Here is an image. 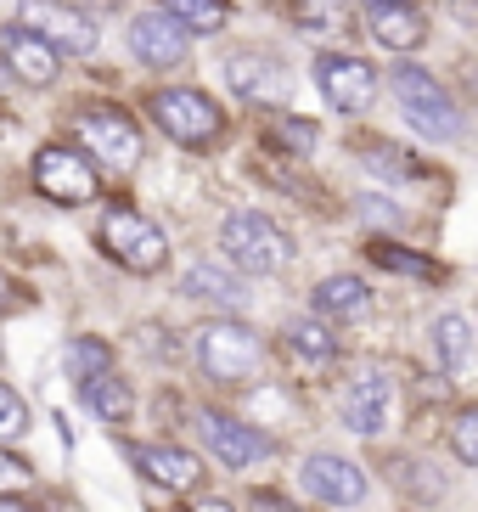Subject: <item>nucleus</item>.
<instances>
[{
  "label": "nucleus",
  "mask_w": 478,
  "mask_h": 512,
  "mask_svg": "<svg viewBox=\"0 0 478 512\" xmlns=\"http://www.w3.org/2000/svg\"><path fill=\"white\" fill-rule=\"evenodd\" d=\"M366 23H372V40L389 51H417L422 40H428V17L411 6V0H400V6H377V12H366Z\"/></svg>",
  "instance_id": "f3484780"
},
{
  "label": "nucleus",
  "mask_w": 478,
  "mask_h": 512,
  "mask_svg": "<svg viewBox=\"0 0 478 512\" xmlns=\"http://www.w3.org/2000/svg\"><path fill=\"white\" fill-rule=\"evenodd\" d=\"M23 434H29V406H23V394L0 377V445H6V439H23Z\"/></svg>",
  "instance_id": "c756f323"
},
{
  "label": "nucleus",
  "mask_w": 478,
  "mask_h": 512,
  "mask_svg": "<svg viewBox=\"0 0 478 512\" xmlns=\"http://www.w3.org/2000/svg\"><path fill=\"white\" fill-rule=\"evenodd\" d=\"M299 479H304V490H310L315 501H327V507H360V501L372 496V479H366L355 462H344V456H327V451L304 456Z\"/></svg>",
  "instance_id": "f8f14e48"
},
{
  "label": "nucleus",
  "mask_w": 478,
  "mask_h": 512,
  "mask_svg": "<svg viewBox=\"0 0 478 512\" xmlns=\"http://www.w3.org/2000/svg\"><path fill=\"white\" fill-rule=\"evenodd\" d=\"M360 209H372V220H394V203H383V197H366Z\"/></svg>",
  "instance_id": "473e14b6"
},
{
  "label": "nucleus",
  "mask_w": 478,
  "mask_h": 512,
  "mask_svg": "<svg viewBox=\"0 0 478 512\" xmlns=\"http://www.w3.org/2000/svg\"><path fill=\"white\" fill-rule=\"evenodd\" d=\"M192 512H231L225 501H203V507H192Z\"/></svg>",
  "instance_id": "72a5a7b5"
},
{
  "label": "nucleus",
  "mask_w": 478,
  "mask_h": 512,
  "mask_svg": "<svg viewBox=\"0 0 478 512\" xmlns=\"http://www.w3.org/2000/svg\"><path fill=\"white\" fill-rule=\"evenodd\" d=\"M225 85H231L242 102H259V107L287 102V91H293L287 62L270 57V51H231V57H225Z\"/></svg>",
  "instance_id": "9b49d317"
},
{
  "label": "nucleus",
  "mask_w": 478,
  "mask_h": 512,
  "mask_svg": "<svg viewBox=\"0 0 478 512\" xmlns=\"http://www.w3.org/2000/svg\"><path fill=\"white\" fill-rule=\"evenodd\" d=\"M130 51L147 62V68H180L186 51H192V34L180 29L169 12H141L130 23Z\"/></svg>",
  "instance_id": "4468645a"
},
{
  "label": "nucleus",
  "mask_w": 478,
  "mask_h": 512,
  "mask_svg": "<svg viewBox=\"0 0 478 512\" xmlns=\"http://www.w3.org/2000/svg\"><path fill=\"white\" fill-rule=\"evenodd\" d=\"M315 136H321V130H315V119H299V113H287V119H276L265 130V141L276 152H310Z\"/></svg>",
  "instance_id": "393cba45"
},
{
  "label": "nucleus",
  "mask_w": 478,
  "mask_h": 512,
  "mask_svg": "<svg viewBox=\"0 0 478 512\" xmlns=\"http://www.w3.org/2000/svg\"><path fill=\"white\" fill-rule=\"evenodd\" d=\"M394 473H400V490L417 501H439L445 496V479H439V467L428 462H394Z\"/></svg>",
  "instance_id": "a878e982"
},
{
  "label": "nucleus",
  "mask_w": 478,
  "mask_h": 512,
  "mask_svg": "<svg viewBox=\"0 0 478 512\" xmlns=\"http://www.w3.org/2000/svg\"><path fill=\"white\" fill-rule=\"evenodd\" d=\"M135 462L147 473L152 484H164V490H180V496H192L197 484H203V462L192 451H180V445H135Z\"/></svg>",
  "instance_id": "dca6fc26"
},
{
  "label": "nucleus",
  "mask_w": 478,
  "mask_h": 512,
  "mask_svg": "<svg viewBox=\"0 0 478 512\" xmlns=\"http://www.w3.org/2000/svg\"><path fill=\"white\" fill-rule=\"evenodd\" d=\"M180 287H186V299L231 304V310H242V304H248V287H242V276L231 271V265H214V259H203V265H192Z\"/></svg>",
  "instance_id": "6ab92c4d"
},
{
  "label": "nucleus",
  "mask_w": 478,
  "mask_h": 512,
  "mask_svg": "<svg viewBox=\"0 0 478 512\" xmlns=\"http://www.w3.org/2000/svg\"><path fill=\"white\" fill-rule=\"evenodd\" d=\"M456 6H462L467 17H478V0H456Z\"/></svg>",
  "instance_id": "c9c22d12"
},
{
  "label": "nucleus",
  "mask_w": 478,
  "mask_h": 512,
  "mask_svg": "<svg viewBox=\"0 0 478 512\" xmlns=\"http://www.w3.org/2000/svg\"><path fill=\"white\" fill-rule=\"evenodd\" d=\"M360 6H366V12H377V6H400V0H360Z\"/></svg>",
  "instance_id": "f704fd0d"
},
{
  "label": "nucleus",
  "mask_w": 478,
  "mask_h": 512,
  "mask_svg": "<svg viewBox=\"0 0 478 512\" xmlns=\"http://www.w3.org/2000/svg\"><path fill=\"white\" fill-rule=\"evenodd\" d=\"M338 411H344V428L360 439H377L383 428H389V411H394V389L383 372H360L355 383L344 389V400H338Z\"/></svg>",
  "instance_id": "ddd939ff"
},
{
  "label": "nucleus",
  "mask_w": 478,
  "mask_h": 512,
  "mask_svg": "<svg viewBox=\"0 0 478 512\" xmlns=\"http://www.w3.org/2000/svg\"><path fill=\"white\" fill-rule=\"evenodd\" d=\"M355 152L360 158H377V175H394V181H411L417 175V158H405V152H394L389 141H355Z\"/></svg>",
  "instance_id": "cd10ccee"
},
{
  "label": "nucleus",
  "mask_w": 478,
  "mask_h": 512,
  "mask_svg": "<svg viewBox=\"0 0 478 512\" xmlns=\"http://www.w3.org/2000/svg\"><path fill=\"white\" fill-rule=\"evenodd\" d=\"M197 434H203V445H209L214 462L231 467V473L265 462V456L276 451V439L270 434H259V428H248L242 417H225V411H214V406L197 411Z\"/></svg>",
  "instance_id": "6e6552de"
},
{
  "label": "nucleus",
  "mask_w": 478,
  "mask_h": 512,
  "mask_svg": "<svg viewBox=\"0 0 478 512\" xmlns=\"http://www.w3.org/2000/svg\"><path fill=\"white\" fill-rule=\"evenodd\" d=\"M372 259H377V265H389V271L422 276V282H434V276H439V265H428V259L411 254V248H394V242H372Z\"/></svg>",
  "instance_id": "c85d7f7f"
},
{
  "label": "nucleus",
  "mask_w": 478,
  "mask_h": 512,
  "mask_svg": "<svg viewBox=\"0 0 478 512\" xmlns=\"http://www.w3.org/2000/svg\"><path fill=\"white\" fill-rule=\"evenodd\" d=\"M0 512H29V507H17V501H0Z\"/></svg>",
  "instance_id": "e433bc0d"
},
{
  "label": "nucleus",
  "mask_w": 478,
  "mask_h": 512,
  "mask_svg": "<svg viewBox=\"0 0 478 512\" xmlns=\"http://www.w3.org/2000/svg\"><path fill=\"white\" fill-rule=\"evenodd\" d=\"M164 12L186 34H220L231 23V0H164Z\"/></svg>",
  "instance_id": "4be33fe9"
},
{
  "label": "nucleus",
  "mask_w": 478,
  "mask_h": 512,
  "mask_svg": "<svg viewBox=\"0 0 478 512\" xmlns=\"http://www.w3.org/2000/svg\"><path fill=\"white\" fill-rule=\"evenodd\" d=\"M23 490H34V467L0 445V501H17Z\"/></svg>",
  "instance_id": "7c9ffc66"
},
{
  "label": "nucleus",
  "mask_w": 478,
  "mask_h": 512,
  "mask_svg": "<svg viewBox=\"0 0 478 512\" xmlns=\"http://www.w3.org/2000/svg\"><path fill=\"white\" fill-rule=\"evenodd\" d=\"M17 23L29 34H40L45 46L57 51H68V57H85V51H96V23H90L79 6H68V0H17Z\"/></svg>",
  "instance_id": "423d86ee"
},
{
  "label": "nucleus",
  "mask_w": 478,
  "mask_h": 512,
  "mask_svg": "<svg viewBox=\"0 0 478 512\" xmlns=\"http://www.w3.org/2000/svg\"><path fill=\"white\" fill-rule=\"evenodd\" d=\"M287 361L304 366V372H327V366L338 361V338L321 327V316L299 321V327H287Z\"/></svg>",
  "instance_id": "412c9836"
},
{
  "label": "nucleus",
  "mask_w": 478,
  "mask_h": 512,
  "mask_svg": "<svg viewBox=\"0 0 478 512\" xmlns=\"http://www.w3.org/2000/svg\"><path fill=\"white\" fill-rule=\"evenodd\" d=\"M315 316L327 321H360L372 310V287L360 282V276H327V282H315Z\"/></svg>",
  "instance_id": "a211bd4d"
},
{
  "label": "nucleus",
  "mask_w": 478,
  "mask_h": 512,
  "mask_svg": "<svg viewBox=\"0 0 478 512\" xmlns=\"http://www.w3.org/2000/svg\"><path fill=\"white\" fill-rule=\"evenodd\" d=\"M102 254L113 259V265H124V271H135V276H158L169 265V237L152 226L147 214L107 209L102 214Z\"/></svg>",
  "instance_id": "20e7f679"
},
{
  "label": "nucleus",
  "mask_w": 478,
  "mask_h": 512,
  "mask_svg": "<svg viewBox=\"0 0 478 512\" xmlns=\"http://www.w3.org/2000/svg\"><path fill=\"white\" fill-rule=\"evenodd\" d=\"M197 366L214 383H248L265 366V338L242 321H209V327H197Z\"/></svg>",
  "instance_id": "7ed1b4c3"
},
{
  "label": "nucleus",
  "mask_w": 478,
  "mask_h": 512,
  "mask_svg": "<svg viewBox=\"0 0 478 512\" xmlns=\"http://www.w3.org/2000/svg\"><path fill=\"white\" fill-rule=\"evenodd\" d=\"M394 96H400L405 119H411V130H422L428 141H456L462 136V113H456V102H450V91L439 85L428 68H417V62H400L389 74Z\"/></svg>",
  "instance_id": "f03ea898"
},
{
  "label": "nucleus",
  "mask_w": 478,
  "mask_h": 512,
  "mask_svg": "<svg viewBox=\"0 0 478 512\" xmlns=\"http://www.w3.org/2000/svg\"><path fill=\"white\" fill-rule=\"evenodd\" d=\"M445 439H450V451L462 456L467 467H478V406L456 411V417H450V428H445Z\"/></svg>",
  "instance_id": "bb28decb"
},
{
  "label": "nucleus",
  "mask_w": 478,
  "mask_h": 512,
  "mask_svg": "<svg viewBox=\"0 0 478 512\" xmlns=\"http://www.w3.org/2000/svg\"><path fill=\"white\" fill-rule=\"evenodd\" d=\"M315 85L338 113H366L377 102V68L366 57H344V51L315 57Z\"/></svg>",
  "instance_id": "9d476101"
},
{
  "label": "nucleus",
  "mask_w": 478,
  "mask_h": 512,
  "mask_svg": "<svg viewBox=\"0 0 478 512\" xmlns=\"http://www.w3.org/2000/svg\"><path fill=\"white\" fill-rule=\"evenodd\" d=\"M74 130H79V141H85V152L96 164H113V169L141 164V130H135V119L119 113V107H85Z\"/></svg>",
  "instance_id": "1a4fd4ad"
},
{
  "label": "nucleus",
  "mask_w": 478,
  "mask_h": 512,
  "mask_svg": "<svg viewBox=\"0 0 478 512\" xmlns=\"http://www.w3.org/2000/svg\"><path fill=\"white\" fill-rule=\"evenodd\" d=\"M147 113L158 119V130H164L169 141H180V147H209V141H220V130H225L214 96L192 91V85L158 91V96L147 102Z\"/></svg>",
  "instance_id": "39448f33"
},
{
  "label": "nucleus",
  "mask_w": 478,
  "mask_h": 512,
  "mask_svg": "<svg viewBox=\"0 0 478 512\" xmlns=\"http://www.w3.org/2000/svg\"><path fill=\"white\" fill-rule=\"evenodd\" d=\"M34 186H40L51 203H62V209H79V203H96L102 175H96V164L74 147H40L34 152Z\"/></svg>",
  "instance_id": "0eeeda50"
},
{
  "label": "nucleus",
  "mask_w": 478,
  "mask_h": 512,
  "mask_svg": "<svg viewBox=\"0 0 478 512\" xmlns=\"http://www.w3.org/2000/svg\"><path fill=\"white\" fill-rule=\"evenodd\" d=\"M0 57H6V68H12L23 85H51V79L62 74L57 51L45 46L40 34H29L23 23H12V29H0Z\"/></svg>",
  "instance_id": "2eb2a0df"
},
{
  "label": "nucleus",
  "mask_w": 478,
  "mask_h": 512,
  "mask_svg": "<svg viewBox=\"0 0 478 512\" xmlns=\"http://www.w3.org/2000/svg\"><path fill=\"white\" fill-rule=\"evenodd\" d=\"M68 372H74L79 383L113 372V349H107L102 338H74V344H68Z\"/></svg>",
  "instance_id": "b1692460"
},
{
  "label": "nucleus",
  "mask_w": 478,
  "mask_h": 512,
  "mask_svg": "<svg viewBox=\"0 0 478 512\" xmlns=\"http://www.w3.org/2000/svg\"><path fill=\"white\" fill-rule=\"evenodd\" d=\"M254 512H304V507H293V501H282V496H270V490H259V496H254Z\"/></svg>",
  "instance_id": "2f4dec72"
},
{
  "label": "nucleus",
  "mask_w": 478,
  "mask_h": 512,
  "mask_svg": "<svg viewBox=\"0 0 478 512\" xmlns=\"http://www.w3.org/2000/svg\"><path fill=\"white\" fill-rule=\"evenodd\" d=\"M220 254H225V265L242 271V276H276V271L293 265L299 248H293V237H287L270 214L237 209V214H225L220 220Z\"/></svg>",
  "instance_id": "f257e3e1"
},
{
  "label": "nucleus",
  "mask_w": 478,
  "mask_h": 512,
  "mask_svg": "<svg viewBox=\"0 0 478 512\" xmlns=\"http://www.w3.org/2000/svg\"><path fill=\"white\" fill-rule=\"evenodd\" d=\"M434 349H439V366L445 372H462L467 355H473V327L462 316H439L434 321Z\"/></svg>",
  "instance_id": "5701e85b"
},
{
  "label": "nucleus",
  "mask_w": 478,
  "mask_h": 512,
  "mask_svg": "<svg viewBox=\"0 0 478 512\" xmlns=\"http://www.w3.org/2000/svg\"><path fill=\"white\" fill-rule=\"evenodd\" d=\"M79 400H85V411H96L102 422H130L135 417V394L119 372L85 377V383H79Z\"/></svg>",
  "instance_id": "aec40b11"
}]
</instances>
